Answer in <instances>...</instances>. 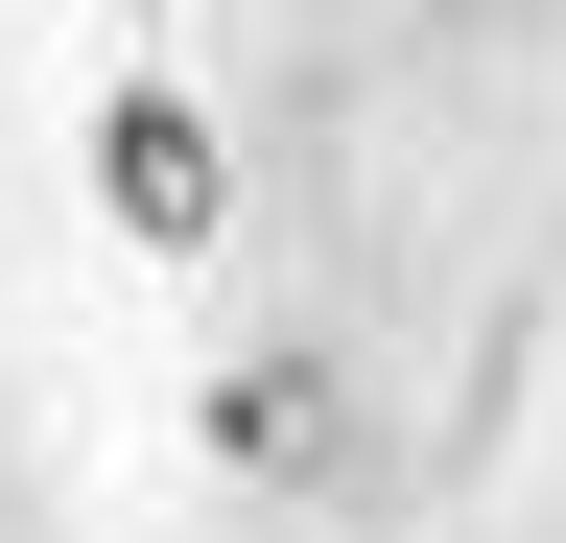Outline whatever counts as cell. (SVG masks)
<instances>
[{
	"label": "cell",
	"instance_id": "6da1fadb",
	"mask_svg": "<svg viewBox=\"0 0 566 543\" xmlns=\"http://www.w3.org/2000/svg\"><path fill=\"white\" fill-rule=\"evenodd\" d=\"M95 213H118L142 260H189L212 213H237V166H212V118H189L166 72H118V95H95Z\"/></svg>",
	"mask_w": 566,
	"mask_h": 543
},
{
	"label": "cell",
	"instance_id": "7a4b0ae2",
	"mask_svg": "<svg viewBox=\"0 0 566 543\" xmlns=\"http://www.w3.org/2000/svg\"><path fill=\"white\" fill-rule=\"evenodd\" d=\"M212 449H237V472H307L331 449V378L307 355H237V378H212Z\"/></svg>",
	"mask_w": 566,
	"mask_h": 543
}]
</instances>
